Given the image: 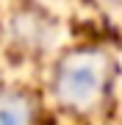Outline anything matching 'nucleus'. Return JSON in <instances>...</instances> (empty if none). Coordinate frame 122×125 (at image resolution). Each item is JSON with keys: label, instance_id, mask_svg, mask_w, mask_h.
Returning a JSON list of instances; mask_svg holds the SVG:
<instances>
[{"label": "nucleus", "instance_id": "f257e3e1", "mask_svg": "<svg viewBox=\"0 0 122 125\" xmlns=\"http://www.w3.org/2000/svg\"><path fill=\"white\" fill-rule=\"evenodd\" d=\"M61 89L67 97L83 100L92 97L97 92V70H92V64H78V67H67L61 75Z\"/></svg>", "mask_w": 122, "mask_h": 125}, {"label": "nucleus", "instance_id": "f03ea898", "mask_svg": "<svg viewBox=\"0 0 122 125\" xmlns=\"http://www.w3.org/2000/svg\"><path fill=\"white\" fill-rule=\"evenodd\" d=\"M0 125H25V111L17 103H0Z\"/></svg>", "mask_w": 122, "mask_h": 125}]
</instances>
